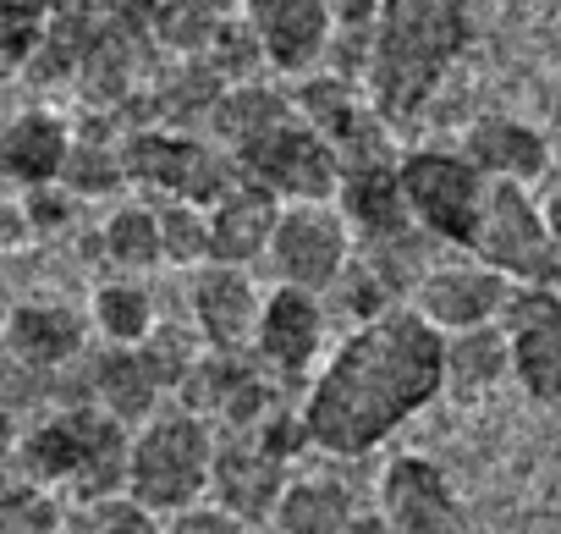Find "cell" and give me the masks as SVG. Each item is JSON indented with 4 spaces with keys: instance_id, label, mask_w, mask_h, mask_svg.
<instances>
[{
    "instance_id": "obj_1",
    "label": "cell",
    "mask_w": 561,
    "mask_h": 534,
    "mask_svg": "<svg viewBox=\"0 0 561 534\" xmlns=\"http://www.w3.org/2000/svg\"><path fill=\"white\" fill-rule=\"evenodd\" d=\"M440 397V337L413 309L353 326L309 375L298 402L304 441L325 457H369Z\"/></svg>"
},
{
    "instance_id": "obj_2",
    "label": "cell",
    "mask_w": 561,
    "mask_h": 534,
    "mask_svg": "<svg viewBox=\"0 0 561 534\" xmlns=\"http://www.w3.org/2000/svg\"><path fill=\"white\" fill-rule=\"evenodd\" d=\"M473 0H380L364 67V94L380 122L391 133L413 127L451 78V67L473 50Z\"/></svg>"
},
{
    "instance_id": "obj_3",
    "label": "cell",
    "mask_w": 561,
    "mask_h": 534,
    "mask_svg": "<svg viewBox=\"0 0 561 534\" xmlns=\"http://www.w3.org/2000/svg\"><path fill=\"white\" fill-rule=\"evenodd\" d=\"M12 474L34 479L45 490H67L78 501L122 496L127 479V430L105 419L100 408H61L28 435L12 441Z\"/></svg>"
},
{
    "instance_id": "obj_4",
    "label": "cell",
    "mask_w": 561,
    "mask_h": 534,
    "mask_svg": "<svg viewBox=\"0 0 561 534\" xmlns=\"http://www.w3.org/2000/svg\"><path fill=\"white\" fill-rule=\"evenodd\" d=\"M209 457H215V430L165 402L160 413H149L144 424L127 430V479L122 496L138 501L154 518H171L193 501H204L209 490Z\"/></svg>"
},
{
    "instance_id": "obj_5",
    "label": "cell",
    "mask_w": 561,
    "mask_h": 534,
    "mask_svg": "<svg viewBox=\"0 0 561 534\" xmlns=\"http://www.w3.org/2000/svg\"><path fill=\"white\" fill-rule=\"evenodd\" d=\"M468 259L506 276L512 287H561V253L545 226V209L528 188H512V182H490Z\"/></svg>"
},
{
    "instance_id": "obj_6",
    "label": "cell",
    "mask_w": 561,
    "mask_h": 534,
    "mask_svg": "<svg viewBox=\"0 0 561 534\" xmlns=\"http://www.w3.org/2000/svg\"><path fill=\"white\" fill-rule=\"evenodd\" d=\"M397 182H402V198H408L413 226L430 231L440 248L468 253L490 182H484L457 149H440V144L402 149V155H397Z\"/></svg>"
},
{
    "instance_id": "obj_7",
    "label": "cell",
    "mask_w": 561,
    "mask_h": 534,
    "mask_svg": "<svg viewBox=\"0 0 561 534\" xmlns=\"http://www.w3.org/2000/svg\"><path fill=\"white\" fill-rule=\"evenodd\" d=\"M347 259H353V231L336 215V204H280L259 271L270 276V287L325 298L331 282L347 271Z\"/></svg>"
},
{
    "instance_id": "obj_8",
    "label": "cell",
    "mask_w": 561,
    "mask_h": 534,
    "mask_svg": "<svg viewBox=\"0 0 561 534\" xmlns=\"http://www.w3.org/2000/svg\"><path fill=\"white\" fill-rule=\"evenodd\" d=\"M116 155H122L127 182H144L149 193L176 198V204H198V209H209L237 182V166L226 160V149H215L193 133L138 127L116 144Z\"/></svg>"
},
{
    "instance_id": "obj_9",
    "label": "cell",
    "mask_w": 561,
    "mask_h": 534,
    "mask_svg": "<svg viewBox=\"0 0 561 534\" xmlns=\"http://www.w3.org/2000/svg\"><path fill=\"white\" fill-rule=\"evenodd\" d=\"M293 111L320 133V144L336 155L342 171L353 166H386L397 160V138L391 127L380 122V111L369 105V94L347 78H331V72H309L298 89H293Z\"/></svg>"
},
{
    "instance_id": "obj_10",
    "label": "cell",
    "mask_w": 561,
    "mask_h": 534,
    "mask_svg": "<svg viewBox=\"0 0 561 534\" xmlns=\"http://www.w3.org/2000/svg\"><path fill=\"white\" fill-rule=\"evenodd\" d=\"M325 298L293 293V287H270L259 304V326L248 342V359L264 380H275L280 391H293L298 380H309L320 370L325 353Z\"/></svg>"
},
{
    "instance_id": "obj_11",
    "label": "cell",
    "mask_w": 561,
    "mask_h": 534,
    "mask_svg": "<svg viewBox=\"0 0 561 534\" xmlns=\"http://www.w3.org/2000/svg\"><path fill=\"white\" fill-rule=\"evenodd\" d=\"M501 337L512 380L528 402H561V287H512L501 304Z\"/></svg>"
},
{
    "instance_id": "obj_12",
    "label": "cell",
    "mask_w": 561,
    "mask_h": 534,
    "mask_svg": "<svg viewBox=\"0 0 561 534\" xmlns=\"http://www.w3.org/2000/svg\"><path fill=\"white\" fill-rule=\"evenodd\" d=\"M375 512L391 534H462L451 474L424 452H397L375 479Z\"/></svg>"
},
{
    "instance_id": "obj_13",
    "label": "cell",
    "mask_w": 561,
    "mask_h": 534,
    "mask_svg": "<svg viewBox=\"0 0 561 534\" xmlns=\"http://www.w3.org/2000/svg\"><path fill=\"white\" fill-rule=\"evenodd\" d=\"M512 282L473 264L468 253L462 259H440L435 271L413 287V298L402 309H413L435 337H457V331H479V326H495L501 320V304H506Z\"/></svg>"
},
{
    "instance_id": "obj_14",
    "label": "cell",
    "mask_w": 561,
    "mask_h": 534,
    "mask_svg": "<svg viewBox=\"0 0 561 534\" xmlns=\"http://www.w3.org/2000/svg\"><path fill=\"white\" fill-rule=\"evenodd\" d=\"M287 474H293V463L280 457V452H270L253 430H231V435H215L209 490L204 496L253 529V523H270L275 496H280V485H287Z\"/></svg>"
},
{
    "instance_id": "obj_15",
    "label": "cell",
    "mask_w": 561,
    "mask_h": 534,
    "mask_svg": "<svg viewBox=\"0 0 561 534\" xmlns=\"http://www.w3.org/2000/svg\"><path fill=\"white\" fill-rule=\"evenodd\" d=\"M187 304H193V326H198L204 353L248 359L259 304H264V287L253 282V271H242V264H198L187 282Z\"/></svg>"
},
{
    "instance_id": "obj_16",
    "label": "cell",
    "mask_w": 561,
    "mask_h": 534,
    "mask_svg": "<svg viewBox=\"0 0 561 534\" xmlns=\"http://www.w3.org/2000/svg\"><path fill=\"white\" fill-rule=\"evenodd\" d=\"M242 29L253 34L259 56L287 78L320 72L325 45H331L325 0H242Z\"/></svg>"
},
{
    "instance_id": "obj_17",
    "label": "cell",
    "mask_w": 561,
    "mask_h": 534,
    "mask_svg": "<svg viewBox=\"0 0 561 534\" xmlns=\"http://www.w3.org/2000/svg\"><path fill=\"white\" fill-rule=\"evenodd\" d=\"M457 155L484 177V182H512V188H534L550 171V138L506 111H484L462 127Z\"/></svg>"
},
{
    "instance_id": "obj_18",
    "label": "cell",
    "mask_w": 561,
    "mask_h": 534,
    "mask_svg": "<svg viewBox=\"0 0 561 534\" xmlns=\"http://www.w3.org/2000/svg\"><path fill=\"white\" fill-rule=\"evenodd\" d=\"M7 353L34 370V375H61L67 364L83 359L89 348V320L72 304H18L7 331H0Z\"/></svg>"
},
{
    "instance_id": "obj_19",
    "label": "cell",
    "mask_w": 561,
    "mask_h": 534,
    "mask_svg": "<svg viewBox=\"0 0 561 534\" xmlns=\"http://www.w3.org/2000/svg\"><path fill=\"white\" fill-rule=\"evenodd\" d=\"M275 215H280V204L264 188L237 177L204 209V220H209V264H242V271H253V264L264 259L270 231H275Z\"/></svg>"
},
{
    "instance_id": "obj_20",
    "label": "cell",
    "mask_w": 561,
    "mask_h": 534,
    "mask_svg": "<svg viewBox=\"0 0 561 534\" xmlns=\"http://www.w3.org/2000/svg\"><path fill=\"white\" fill-rule=\"evenodd\" d=\"M72 149V127L56 111H18L7 127H0V177L28 188H45L61 177Z\"/></svg>"
},
{
    "instance_id": "obj_21",
    "label": "cell",
    "mask_w": 561,
    "mask_h": 534,
    "mask_svg": "<svg viewBox=\"0 0 561 534\" xmlns=\"http://www.w3.org/2000/svg\"><path fill=\"white\" fill-rule=\"evenodd\" d=\"M353 518H358V501L336 474H287L270 529L275 534H347Z\"/></svg>"
},
{
    "instance_id": "obj_22",
    "label": "cell",
    "mask_w": 561,
    "mask_h": 534,
    "mask_svg": "<svg viewBox=\"0 0 561 534\" xmlns=\"http://www.w3.org/2000/svg\"><path fill=\"white\" fill-rule=\"evenodd\" d=\"M501 380H512V359H506L501 326H479V331L440 337V397L479 402V397H490Z\"/></svg>"
},
{
    "instance_id": "obj_23",
    "label": "cell",
    "mask_w": 561,
    "mask_h": 534,
    "mask_svg": "<svg viewBox=\"0 0 561 534\" xmlns=\"http://www.w3.org/2000/svg\"><path fill=\"white\" fill-rule=\"evenodd\" d=\"M89 331L105 337L111 348H144L154 331H160V315H154V298L138 276H111L94 287L89 298Z\"/></svg>"
},
{
    "instance_id": "obj_24",
    "label": "cell",
    "mask_w": 561,
    "mask_h": 534,
    "mask_svg": "<svg viewBox=\"0 0 561 534\" xmlns=\"http://www.w3.org/2000/svg\"><path fill=\"white\" fill-rule=\"evenodd\" d=\"M100 253L116 264L122 276H144L160 264V220H154V204H116L100 226Z\"/></svg>"
},
{
    "instance_id": "obj_25",
    "label": "cell",
    "mask_w": 561,
    "mask_h": 534,
    "mask_svg": "<svg viewBox=\"0 0 561 534\" xmlns=\"http://www.w3.org/2000/svg\"><path fill=\"white\" fill-rule=\"evenodd\" d=\"M154 220H160V264H171V271H198V264H209V220L198 204H154Z\"/></svg>"
},
{
    "instance_id": "obj_26",
    "label": "cell",
    "mask_w": 561,
    "mask_h": 534,
    "mask_svg": "<svg viewBox=\"0 0 561 534\" xmlns=\"http://www.w3.org/2000/svg\"><path fill=\"white\" fill-rule=\"evenodd\" d=\"M61 523H67V507L56 490L18 474L0 485V534H61Z\"/></svg>"
},
{
    "instance_id": "obj_27",
    "label": "cell",
    "mask_w": 561,
    "mask_h": 534,
    "mask_svg": "<svg viewBox=\"0 0 561 534\" xmlns=\"http://www.w3.org/2000/svg\"><path fill=\"white\" fill-rule=\"evenodd\" d=\"M72 198H105V193H116L127 177H122V155H116V144H78L72 138V149H67V166H61V177H56Z\"/></svg>"
},
{
    "instance_id": "obj_28",
    "label": "cell",
    "mask_w": 561,
    "mask_h": 534,
    "mask_svg": "<svg viewBox=\"0 0 561 534\" xmlns=\"http://www.w3.org/2000/svg\"><path fill=\"white\" fill-rule=\"evenodd\" d=\"M61 534H165L154 512H144L127 496H100V501H78L61 523Z\"/></svg>"
},
{
    "instance_id": "obj_29",
    "label": "cell",
    "mask_w": 561,
    "mask_h": 534,
    "mask_svg": "<svg viewBox=\"0 0 561 534\" xmlns=\"http://www.w3.org/2000/svg\"><path fill=\"white\" fill-rule=\"evenodd\" d=\"M325 298H331V304L342 309L347 331H353V326H369V320H380L386 309H397V304L386 298V287H380V282H375L369 271H364L358 259H347V271H342V276L331 282V293H325Z\"/></svg>"
},
{
    "instance_id": "obj_30",
    "label": "cell",
    "mask_w": 561,
    "mask_h": 534,
    "mask_svg": "<svg viewBox=\"0 0 561 534\" xmlns=\"http://www.w3.org/2000/svg\"><path fill=\"white\" fill-rule=\"evenodd\" d=\"M72 209H78V198H72L61 182H45V188H28V193H23V215H28L34 237L61 231V226L72 220Z\"/></svg>"
},
{
    "instance_id": "obj_31",
    "label": "cell",
    "mask_w": 561,
    "mask_h": 534,
    "mask_svg": "<svg viewBox=\"0 0 561 534\" xmlns=\"http://www.w3.org/2000/svg\"><path fill=\"white\" fill-rule=\"evenodd\" d=\"M160 529H165V534H253L242 518H231V512L215 507L209 496L193 501V507H182V512H171V518H160Z\"/></svg>"
},
{
    "instance_id": "obj_32",
    "label": "cell",
    "mask_w": 561,
    "mask_h": 534,
    "mask_svg": "<svg viewBox=\"0 0 561 534\" xmlns=\"http://www.w3.org/2000/svg\"><path fill=\"white\" fill-rule=\"evenodd\" d=\"M34 242V226L23 215V204H0V253H18Z\"/></svg>"
},
{
    "instance_id": "obj_33",
    "label": "cell",
    "mask_w": 561,
    "mask_h": 534,
    "mask_svg": "<svg viewBox=\"0 0 561 534\" xmlns=\"http://www.w3.org/2000/svg\"><path fill=\"white\" fill-rule=\"evenodd\" d=\"M539 209H545V226H550V237H556V253H561V188H556V193H550Z\"/></svg>"
},
{
    "instance_id": "obj_34",
    "label": "cell",
    "mask_w": 561,
    "mask_h": 534,
    "mask_svg": "<svg viewBox=\"0 0 561 534\" xmlns=\"http://www.w3.org/2000/svg\"><path fill=\"white\" fill-rule=\"evenodd\" d=\"M12 479V441H0V485Z\"/></svg>"
},
{
    "instance_id": "obj_35",
    "label": "cell",
    "mask_w": 561,
    "mask_h": 534,
    "mask_svg": "<svg viewBox=\"0 0 561 534\" xmlns=\"http://www.w3.org/2000/svg\"><path fill=\"white\" fill-rule=\"evenodd\" d=\"M7 320H12V293H7V282H0V331H7Z\"/></svg>"
}]
</instances>
